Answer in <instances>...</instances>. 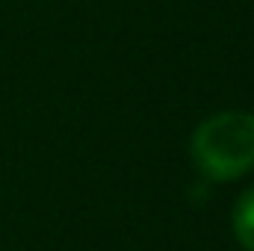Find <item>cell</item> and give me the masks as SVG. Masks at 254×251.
I'll list each match as a JSON object with an SVG mask.
<instances>
[{
  "label": "cell",
  "instance_id": "1",
  "mask_svg": "<svg viewBox=\"0 0 254 251\" xmlns=\"http://www.w3.org/2000/svg\"><path fill=\"white\" fill-rule=\"evenodd\" d=\"M192 163L207 181H237L254 169V116L219 113L192 133Z\"/></svg>",
  "mask_w": 254,
  "mask_h": 251
},
{
  "label": "cell",
  "instance_id": "2",
  "mask_svg": "<svg viewBox=\"0 0 254 251\" xmlns=\"http://www.w3.org/2000/svg\"><path fill=\"white\" fill-rule=\"evenodd\" d=\"M234 234L246 251H254V187L240 195L234 207Z\"/></svg>",
  "mask_w": 254,
  "mask_h": 251
}]
</instances>
